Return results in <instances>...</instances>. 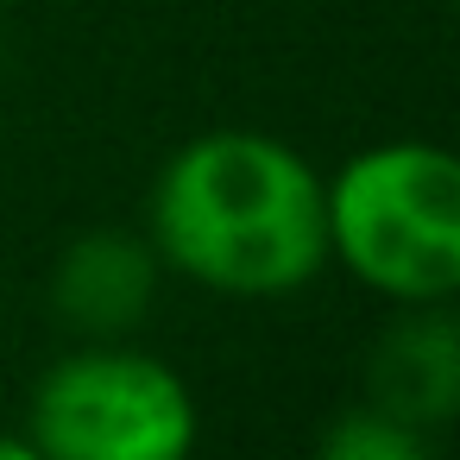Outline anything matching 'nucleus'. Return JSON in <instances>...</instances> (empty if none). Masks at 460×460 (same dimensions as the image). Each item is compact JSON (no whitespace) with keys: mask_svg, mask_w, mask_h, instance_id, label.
<instances>
[{"mask_svg":"<svg viewBox=\"0 0 460 460\" xmlns=\"http://www.w3.org/2000/svg\"><path fill=\"white\" fill-rule=\"evenodd\" d=\"M0 70H7V39H0Z\"/></svg>","mask_w":460,"mask_h":460,"instance_id":"nucleus-8","label":"nucleus"},{"mask_svg":"<svg viewBox=\"0 0 460 460\" xmlns=\"http://www.w3.org/2000/svg\"><path fill=\"white\" fill-rule=\"evenodd\" d=\"M0 460H45V447L26 429H0Z\"/></svg>","mask_w":460,"mask_h":460,"instance_id":"nucleus-7","label":"nucleus"},{"mask_svg":"<svg viewBox=\"0 0 460 460\" xmlns=\"http://www.w3.org/2000/svg\"><path fill=\"white\" fill-rule=\"evenodd\" d=\"M164 259L139 227H89L51 265V315L76 341H133L158 309Z\"/></svg>","mask_w":460,"mask_h":460,"instance_id":"nucleus-4","label":"nucleus"},{"mask_svg":"<svg viewBox=\"0 0 460 460\" xmlns=\"http://www.w3.org/2000/svg\"><path fill=\"white\" fill-rule=\"evenodd\" d=\"M26 435L45 460H196L202 410L171 359L133 341H83L39 372Z\"/></svg>","mask_w":460,"mask_h":460,"instance_id":"nucleus-3","label":"nucleus"},{"mask_svg":"<svg viewBox=\"0 0 460 460\" xmlns=\"http://www.w3.org/2000/svg\"><path fill=\"white\" fill-rule=\"evenodd\" d=\"M146 240L164 271L234 296H296L328 265L322 171L252 127H215L183 139L146 196Z\"/></svg>","mask_w":460,"mask_h":460,"instance_id":"nucleus-1","label":"nucleus"},{"mask_svg":"<svg viewBox=\"0 0 460 460\" xmlns=\"http://www.w3.org/2000/svg\"><path fill=\"white\" fill-rule=\"evenodd\" d=\"M315 460H435V454H429V435L416 422L366 403V410L334 416V429L322 435V454Z\"/></svg>","mask_w":460,"mask_h":460,"instance_id":"nucleus-6","label":"nucleus"},{"mask_svg":"<svg viewBox=\"0 0 460 460\" xmlns=\"http://www.w3.org/2000/svg\"><path fill=\"white\" fill-rule=\"evenodd\" d=\"M328 259L416 309L460 290V164L435 139H378L322 177Z\"/></svg>","mask_w":460,"mask_h":460,"instance_id":"nucleus-2","label":"nucleus"},{"mask_svg":"<svg viewBox=\"0 0 460 460\" xmlns=\"http://www.w3.org/2000/svg\"><path fill=\"white\" fill-rule=\"evenodd\" d=\"M372 403L416 422L422 435L460 410V328L447 303H416L372 353Z\"/></svg>","mask_w":460,"mask_h":460,"instance_id":"nucleus-5","label":"nucleus"}]
</instances>
